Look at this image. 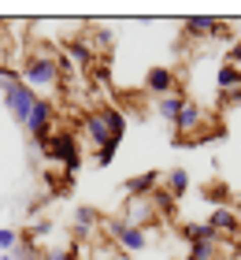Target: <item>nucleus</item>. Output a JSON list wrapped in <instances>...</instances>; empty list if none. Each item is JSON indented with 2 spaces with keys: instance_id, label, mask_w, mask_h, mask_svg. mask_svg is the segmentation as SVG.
<instances>
[{
  "instance_id": "5",
  "label": "nucleus",
  "mask_w": 241,
  "mask_h": 260,
  "mask_svg": "<svg viewBox=\"0 0 241 260\" xmlns=\"http://www.w3.org/2000/svg\"><path fill=\"white\" fill-rule=\"evenodd\" d=\"M108 231H112V238L119 242V249H126V253H141L145 245H149V234H145L141 227H130L126 219H112Z\"/></svg>"
},
{
  "instance_id": "31",
  "label": "nucleus",
  "mask_w": 241,
  "mask_h": 260,
  "mask_svg": "<svg viewBox=\"0 0 241 260\" xmlns=\"http://www.w3.org/2000/svg\"><path fill=\"white\" fill-rule=\"evenodd\" d=\"M237 41H241V38H237Z\"/></svg>"
},
{
  "instance_id": "16",
  "label": "nucleus",
  "mask_w": 241,
  "mask_h": 260,
  "mask_svg": "<svg viewBox=\"0 0 241 260\" xmlns=\"http://www.w3.org/2000/svg\"><path fill=\"white\" fill-rule=\"evenodd\" d=\"M215 86H219L223 93L241 89V71H237V67H230V63H223L219 71H215Z\"/></svg>"
},
{
  "instance_id": "15",
  "label": "nucleus",
  "mask_w": 241,
  "mask_h": 260,
  "mask_svg": "<svg viewBox=\"0 0 241 260\" xmlns=\"http://www.w3.org/2000/svg\"><path fill=\"white\" fill-rule=\"evenodd\" d=\"M82 123H86V134L93 138V145H96V149H100L104 141H112V134H108V126H104V119H100V112H89Z\"/></svg>"
},
{
  "instance_id": "18",
  "label": "nucleus",
  "mask_w": 241,
  "mask_h": 260,
  "mask_svg": "<svg viewBox=\"0 0 241 260\" xmlns=\"http://www.w3.org/2000/svg\"><path fill=\"white\" fill-rule=\"evenodd\" d=\"M96 219H100V216H96V208H89V205H78L75 208V231L78 234H89L96 227Z\"/></svg>"
},
{
  "instance_id": "20",
  "label": "nucleus",
  "mask_w": 241,
  "mask_h": 260,
  "mask_svg": "<svg viewBox=\"0 0 241 260\" xmlns=\"http://www.w3.org/2000/svg\"><path fill=\"white\" fill-rule=\"evenodd\" d=\"M182 238L193 245V242H200V238H219V234H215L208 223H186V227H182Z\"/></svg>"
},
{
  "instance_id": "3",
  "label": "nucleus",
  "mask_w": 241,
  "mask_h": 260,
  "mask_svg": "<svg viewBox=\"0 0 241 260\" xmlns=\"http://www.w3.org/2000/svg\"><path fill=\"white\" fill-rule=\"evenodd\" d=\"M4 104H8V112L15 115V123L26 126L33 104H38V93H33L26 82H8V86H4Z\"/></svg>"
},
{
  "instance_id": "26",
  "label": "nucleus",
  "mask_w": 241,
  "mask_h": 260,
  "mask_svg": "<svg viewBox=\"0 0 241 260\" xmlns=\"http://www.w3.org/2000/svg\"><path fill=\"white\" fill-rule=\"evenodd\" d=\"M45 260H78V245H71V249H56V253H48Z\"/></svg>"
},
{
  "instance_id": "11",
  "label": "nucleus",
  "mask_w": 241,
  "mask_h": 260,
  "mask_svg": "<svg viewBox=\"0 0 241 260\" xmlns=\"http://www.w3.org/2000/svg\"><path fill=\"white\" fill-rule=\"evenodd\" d=\"M67 60H75L78 67L93 71V60H96V52H93V45H89L86 38H75V41L67 45Z\"/></svg>"
},
{
  "instance_id": "23",
  "label": "nucleus",
  "mask_w": 241,
  "mask_h": 260,
  "mask_svg": "<svg viewBox=\"0 0 241 260\" xmlns=\"http://www.w3.org/2000/svg\"><path fill=\"white\" fill-rule=\"evenodd\" d=\"M152 201H156V205H160V212H167V216H171V212H175V197L167 193V190H156V193H152Z\"/></svg>"
},
{
  "instance_id": "4",
  "label": "nucleus",
  "mask_w": 241,
  "mask_h": 260,
  "mask_svg": "<svg viewBox=\"0 0 241 260\" xmlns=\"http://www.w3.org/2000/svg\"><path fill=\"white\" fill-rule=\"evenodd\" d=\"M56 123V104L52 101H45V97H38V104H33V112H30V119H26V130H30V138H33V145H45L48 141V134H52V126Z\"/></svg>"
},
{
  "instance_id": "17",
  "label": "nucleus",
  "mask_w": 241,
  "mask_h": 260,
  "mask_svg": "<svg viewBox=\"0 0 241 260\" xmlns=\"http://www.w3.org/2000/svg\"><path fill=\"white\" fill-rule=\"evenodd\" d=\"M182 30H186V38H212L215 19H204V15H197V19H186V22H182Z\"/></svg>"
},
{
  "instance_id": "7",
  "label": "nucleus",
  "mask_w": 241,
  "mask_h": 260,
  "mask_svg": "<svg viewBox=\"0 0 241 260\" xmlns=\"http://www.w3.org/2000/svg\"><path fill=\"white\" fill-rule=\"evenodd\" d=\"M200 123H204V112H200L193 101H186V108L178 112V119H175V145H178L182 138L197 134V130H200Z\"/></svg>"
},
{
  "instance_id": "6",
  "label": "nucleus",
  "mask_w": 241,
  "mask_h": 260,
  "mask_svg": "<svg viewBox=\"0 0 241 260\" xmlns=\"http://www.w3.org/2000/svg\"><path fill=\"white\" fill-rule=\"evenodd\" d=\"M145 89H149L156 101L171 97V93L178 89V78H175V71H171V67H149V75H145Z\"/></svg>"
},
{
  "instance_id": "10",
  "label": "nucleus",
  "mask_w": 241,
  "mask_h": 260,
  "mask_svg": "<svg viewBox=\"0 0 241 260\" xmlns=\"http://www.w3.org/2000/svg\"><path fill=\"white\" fill-rule=\"evenodd\" d=\"M208 227H212L215 234H237L241 223H237V212H234V208L219 205V208H215L212 216H208Z\"/></svg>"
},
{
  "instance_id": "8",
  "label": "nucleus",
  "mask_w": 241,
  "mask_h": 260,
  "mask_svg": "<svg viewBox=\"0 0 241 260\" xmlns=\"http://www.w3.org/2000/svg\"><path fill=\"white\" fill-rule=\"evenodd\" d=\"M163 182V171H141L134 179H126V193L130 197H152Z\"/></svg>"
},
{
  "instance_id": "1",
  "label": "nucleus",
  "mask_w": 241,
  "mask_h": 260,
  "mask_svg": "<svg viewBox=\"0 0 241 260\" xmlns=\"http://www.w3.org/2000/svg\"><path fill=\"white\" fill-rule=\"evenodd\" d=\"M19 82H26V86L38 93V89H52L56 82H59V56L52 52H30L26 60H22L19 67Z\"/></svg>"
},
{
  "instance_id": "14",
  "label": "nucleus",
  "mask_w": 241,
  "mask_h": 260,
  "mask_svg": "<svg viewBox=\"0 0 241 260\" xmlns=\"http://www.w3.org/2000/svg\"><path fill=\"white\" fill-rule=\"evenodd\" d=\"M100 119H104V126H108V134L123 141V134H126V112H119V108H100Z\"/></svg>"
},
{
  "instance_id": "30",
  "label": "nucleus",
  "mask_w": 241,
  "mask_h": 260,
  "mask_svg": "<svg viewBox=\"0 0 241 260\" xmlns=\"http://www.w3.org/2000/svg\"><path fill=\"white\" fill-rule=\"evenodd\" d=\"M0 30H4V22H0Z\"/></svg>"
},
{
  "instance_id": "19",
  "label": "nucleus",
  "mask_w": 241,
  "mask_h": 260,
  "mask_svg": "<svg viewBox=\"0 0 241 260\" xmlns=\"http://www.w3.org/2000/svg\"><path fill=\"white\" fill-rule=\"evenodd\" d=\"M219 249H215V238H200L189 245V260H215Z\"/></svg>"
},
{
  "instance_id": "24",
  "label": "nucleus",
  "mask_w": 241,
  "mask_h": 260,
  "mask_svg": "<svg viewBox=\"0 0 241 260\" xmlns=\"http://www.w3.org/2000/svg\"><path fill=\"white\" fill-rule=\"evenodd\" d=\"M93 41H96V49H104V52H108V49H112V30L96 26V30H93Z\"/></svg>"
},
{
  "instance_id": "9",
  "label": "nucleus",
  "mask_w": 241,
  "mask_h": 260,
  "mask_svg": "<svg viewBox=\"0 0 241 260\" xmlns=\"http://www.w3.org/2000/svg\"><path fill=\"white\" fill-rule=\"evenodd\" d=\"M152 216H156V208L145 197H130L126 201V223H130V227H141L145 231V223H152Z\"/></svg>"
},
{
  "instance_id": "2",
  "label": "nucleus",
  "mask_w": 241,
  "mask_h": 260,
  "mask_svg": "<svg viewBox=\"0 0 241 260\" xmlns=\"http://www.w3.org/2000/svg\"><path fill=\"white\" fill-rule=\"evenodd\" d=\"M41 152H45L52 164H59V168H63L67 179H75L78 168H82V145H78V138L71 134V130H52V134H48V141L41 145Z\"/></svg>"
},
{
  "instance_id": "25",
  "label": "nucleus",
  "mask_w": 241,
  "mask_h": 260,
  "mask_svg": "<svg viewBox=\"0 0 241 260\" xmlns=\"http://www.w3.org/2000/svg\"><path fill=\"white\" fill-rule=\"evenodd\" d=\"M226 63H230V67H237V71H241V41H234V45H230V49H226Z\"/></svg>"
},
{
  "instance_id": "29",
  "label": "nucleus",
  "mask_w": 241,
  "mask_h": 260,
  "mask_svg": "<svg viewBox=\"0 0 241 260\" xmlns=\"http://www.w3.org/2000/svg\"><path fill=\"white\" fill-rule=\"evenodd\" d=\"M186 260H189V256H186ZM215 260H226V256H215Z\"/></svg>"
},
{
  "instance_id": "28",
  "label": "nucleus",
  "mask_w": 241,
  "mask_h": 260,
  "mask_svg": "<svg viewBox=\"0 0 241 260\" xmlns=\"http://www.w3.org/2000/svg\"><path fill=\"white\" fill-rule=\"evenodd\" d=\"M0 260H15V256H11V253H4V256H0Z\"/></svg>"
},
{
  "instance_id": "22",
  "label": "nucleus",
  "mask_w": 241,
  "mask_h": 260,
  "mask_svg": "<svg viewBox=\"0 0 241 260\" xmlns=\"http://www.w3.org/2000/svg\"><path fill=\"white\" fill-rule=\"evenodd\" d=\"M15 242H19V231L0 227V253H11V249H15Z\"/></svg>"
},
{
  "instance_id": "27",
  "label": "nucleus",
  "mask_w": 241,
  "mask_h": 260,
  "mask_svg": "<svg viewBox=\"0 0 241 260\" xmlns=\"http://www.w3.org/2000/svg\"><path fill=\"white\" fill-rule=\"evenodd\" d=\"M212 38H230V26H226V22H219V19H215V30H212Z\"/></svg>"
},
{
  "instance_id": "12",
  "label": "nucleus",
  "mask_w": 241,
  "mask_h": 260,
  "mask_svg": "<svg viewBox=\"0 0 241 260\" xmlns=\"http://www.w3.org/2000/svg\"><path fill=\"white\" fill-rule=\"evenodd\" d=\"M163 186H167V193H171L175 201H178V197H186V193H189V171H186V168H171V171H163Z\"/></svg>"
},
{
  "instance_id": "21",
  "label": "nucleus",
  "mask_w": 241,
  "mask_h": 260,
  "mask_svg": "<svg viewBox=\"0 0 241 260\" xmlns=\"http://www.w3.org/2000/svg\"><path fill=\"white\" fill-rule=\"evenodd\" d=\"M119 145H123V141H119V138H112V141H104V145L100 149H96V168H108V164H112L115 160V152H119Z\"/></svg>"
},
{
  "instance_id": "13",
  "label": "nucleus",
  "mask_w": 241,
  "mask_h": 260,
  "mask_svg": "<svg viewBox=\"0 0 241 260\" xmlns=\"http://www.w3.org/2000/svg\"><path fill=\"white\" fill-rule=\"evenodd\" d=\"M182 108H186V93H182V89H175L171 97H163L160 104H156L160 119H163V123H171V126H175V119H178V112H182Z\"/></svg>"
}]
</instances>
